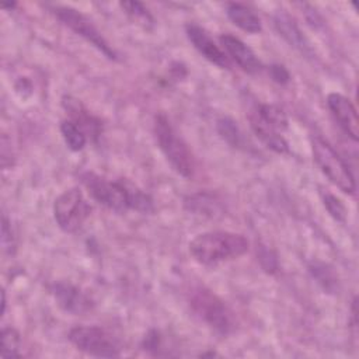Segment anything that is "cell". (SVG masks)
<instances>
[{
	"label": "cell",
	"mask_w": 359,
	"mask_h": 359,
	"mask_svg": "<svg viewBox=\"0 0 359 359\" xmlns=\"http://www.w3.org/2000/svg\"><path fill=\"white\" fill-rule=\"evenodd\" d=\"M81 181L91 198L115 213H125L129 209L140 213L154 210L153 199L128 180H107L94 172H84Z\"/></svg>",
	"instance_id": "obj_1"
},
{
	"label": "cell",
	"mask_w": 359,
	"mask_h": 359,
	"mask_svg": "<svg viewBox=\"0 0 359 359\" xmlns=\"http://www.w3.org/2000/svg\"><path fill=\"white\" fill-rule=\"evenodd\" d=\"M248 240L233 231H205L189 243V252L202 265H216L245 254Z\"/></svg>",
	"instance_id": "obj_2"
},
{
	"label": "cell",
	"mask_w": 359,
	"mask_h": 359,
	"mask_svg": "<svg viewBox=\"0 0 359 359\" xmlns=\"http://www.w3.org/2000/svg\"><path fill=\"white\" fill-rule=\"evenodd\" d=\"M188 302L194 314L222 335L230 334L236 328V317L230 307L212 290L205 286L192 287Z\"/></svg>",
	"instance_id": "obj_3"
},
{
	"label": "cell",
	"mask_w": 359,
	"mask_h": 359,
	"mask_svg": "<svg viewBox=\"0 0 359 359\" xmlns=\"http://www.w3.org/2000/svg\"><path fill=\"white\" fill-rule=\"evenodd\" d=\"M153 132L158 149L171 164V167L181 177L191 178L195 171L192 153L164 114H158L154 118Z\"/></svg>",
	"instance_id": "obj_4"
},
{
	"label": "cell",
	"mask_w": 359,
	"mask_h": 359,
	"mask_svg": "<svg viewBox=\"0 0 359 359\" xmlns=\"http://www.w3.org/2000/svg\"><path fill=\"white\" fill-rule=\"evenodd\" d=\"M313 158L321 172L342 192L353 195L356 185L355 178L344 161V158L335 151V149L323 137L314 136L311 139Z\"/></svg>",
	"instance_id": "obj_5"
},
{
	"label": "cell",
	"mask_w": 359,
	"mask_h": 359,
	"mask_svg": "<svg viewBox=\"0 0 359 359\" xmlns=\"http://www.w3.org/2000/svg\"><path fill=\"white\" fill-rule=\"evenodd\" d=\"M70 342L81 352L97 358H116L121 355L119 341L98 325H79L69 331Z\"/></svg>",
	"instance_id": "obj_6"
},
{
	"label": "cell",
	"mask_w": 359,
	"mask_h": 359,
	"mask_svg": "<svg viewBox=\"0 0 359 359\" xmlns=\"http://www.w3.org/2000/svg\"><path fill=\"white\" fill-rule=\"evenodd\" d=\"M91 213L80 188L74 187L60 194L53 203V217L57 226L66 233L77 231Z\"/></svg>",
	"instance_id": "obj_7"
},
{
	"label": "cell",
	"mask_w": 359,
	"mask_h": 359,
	"mask_svg": "<svg viewBox=\"0 0 359 359\" xmlns=\"http://www.w3.org/2000/svg\"><path fill=\"white\" fill-rule=\"evenodd\" d=\"M55 15L62 21L67 28H70L74 34L84 38L87 42H90L97 50H100L104 56H107L111 60L118 59V53L112 49V46L108 43V41L102 36V34L97 29V27L79 10L73 7H56Z\"/></svg>",
	"instance_id": "obj_8"
},
{
	"label": "cell",
	"mask_w": 359,
	"mask_h": 359,
	"mask_svg": "<svg viewBox=\"0 0 359 359\" xmlns=\"http://www.w3.org/2000/svg\"><path fill=\"white\" fill-rule=\"evenodd\" d=\"M185 34L192 43V46L210 63L229 69L230 67V60L226 55L224 50L219 48V45L215 43V41L210 38V35L199 25L196 24H187L185 25Z\"/></svg>",
	"instance_id": "obj_9"
},
{
	"label": "cell",
	"mask_w": 359,
	"mask_h": 359,
	"mask_svg": "<svg viewBox=\"0 0 359 359\" xmlns=\"http://www.w3.org/2000/svg\"><path fill=\"white\" fill-rule=\"evenodd\" d=\"M57 306L66 313L80 316L90 311L94 306L93 300L77 286L69 282H57L52 287Z\"/></svg>",
	"instance_id": "obj_10"
},
{
	"label": "cell",
	"mask_w": 359,
	"mask_h": 359,
	"mask_svg": "<svg viewBox=\"0 0 359 359\" xmlns=\"http://www.w3.org/2000/svg\"><path fill=\"white\" fill-rule=\"evenodd\" d=\"M327 105L342 130L356 142L359 135V122L356 108L352 101L339 93H331L327 95Z\"/></svg>",
	"instance_id": "obj_11"
},
{
	"label": "cell",
	"mask_w": 359,
	"mask_h": 359,
	"mask_svg": "<svg viewBox=\"0 0 359 359\" xmlns=\"http://www.w3.org/2000/svg\"><path fill=\"white\" fill-rule=\"evenodd\" d=\"M273 24H275V28L279 32V35L290 46L297 49L306 57H313L314 56V49H313L310 41L302 32L299 24L296 22V20L289 13H286L285 10L276 11V14L273 15Z\"/></svg>",
	"instance_id": "obj_12"
},
{
	"label": "cell",
	"mask_w": 359,
	"mask_h": 359,
	"mask_svg": "<svg viewBox=\"0 0 359 359\" xmlns=\"http://www.w3.org/2000/svg\"><path fill=\"white\" fill-rule=\"evenodd\" d=\"M219 41L223 45L227 57L230 56L244 72L255 74L262 70V63L258 60L252 49L247 46L241 39L230 34H223L220 35Z\"/></svg>",
	"instance_id": "obj_13"
},
{
	"label": "cell",
	"mask_w": 359,
	"mask_h": 359,
	"mask_svg": "<svg viewBox=\"0 0 359 359\" xmlns=\"http://www.w3.org/2000/svg\"><path fill=\"white\" fill-rule=\"evenodd\" d=\"M62 104H63L65 109L70 114L72 121L76 122L83 129V132L86 135L90 133V136L94 140L100 136V132H101V122H100V119L93 116L86 109V107L80 102V100H76V98H73L70 95H66V97H63Z\"/></svg>",
	"instance_id": "obj_14"
},
{
	"label": "cell",
	"mask_w": 359,
	"mask_h": 359,
	"mask_svg": "<svg viewBox=\"0 0 359 359\" xmlns=\"http://www.w3.org/2000/svg\"><path fill=\"white\" fill-rule=\"evenodd\" d=\"M248 121L254 133L261 139L262 143H265L266 147H269L278 154L289 153V143L286 142L283 135L276 129H273L272 126L266 125L264 121H261L252 109L248 114Z\"/></svg>",
	"instance_id": "obj_15"
},
{
	"label": "cell",
	"mask_w": 359,
	"mask_h": 359,
	"mask_svg": "<svg viewBox=\"0 0 359 359\" xmlns=\"http://www.w3.org/2000/svg\"><path fill=\"white\" fill-rule=\"evenodd\" d=\"M226 13L230 21L243 31L248 34H258L262 31L259 17L247 6L240 3H229L226 6Z\"/></svg>",
	"instance_id": "obj_16"
},
{
	"label": "cell",
	"mask_w": 359,
	"mask_h": 359,
	"mask_svg": "<svg viewBox=\"0 0 359 359\" xmlns=\"http://www.w3.org/2000/svg\"><path fill=\"white\" fill-rule=\"evenodd\" d=\"M184 206L189 212L206 217H216L220 216L223 212L220 201L209 192H196L187 196L184 201Z\"/></svg>",
	"instance_id": "obj_17"
},
{
	"label": "cell",
	"mask_w": 359,
	"mask_h": 359,
	"mask_svg": "<svg viewBox=\"0 0 359 359\" xmlns=\"http://www.w3.org/2000/svg\"><path fill=\"white\" fill-rule=\"evenodd\" d=\"M309 272L311 273L313 279L321 286V289L327 293H335L339 287L338 275L335 273L334 268L325 262L314 261L309 265Z\"/></svg>",
	"instance_id": "obj_18"
},
{
	"label": "cell",
	"mask_w": 359,
	"mask_h": 359,
	"mask_svg": "<svg viewBox=\"0 0 359 359\" xmlns=\"http://www.w3.org/2000/svg\"><path fill=\"white\" fill-rule=\"evenodd\" d=\"M252 111L266 125L283 133L287 129V116L285 111L275 104H257Z\"/></svg>",
	"instance_id": "obj_19"
},
{
	"label": "cell",
	"mask_w": 359,
	"mask_h": 359,
	"mask_svg": "<svg viewBox=\"0 0 359 359\" xmlns=\"http://www.w3.org/2000/svg\"><path fill=\"white\" fill-rule=\"evenodd\" d=\"M60 133L66 146L72 151H80L84 149L87 143V135L72 119H65L60 122Z\"/></svg>",
	"instance_id": "obj_20"
},
{
	"label": "cell",
	"mask_w": 359,
	"mask_h": 359,
	"mask_svg": "<svg viewBox=\"0 0 359 359\" xmlns=\"http://www.w3.org/2000/svg\"><path fill=\"white\" fill-rule=\"evenodd\" d=\"M21 346V338L17 330L13 327H4L1 330V349L0 356L3 359H11V358H20Z\"/></svg>",
	"instance_id": "obj_21"
},
{
	"label": "cell",
	"mask_w": 359,
	"mask_h": 359,
	"mask_svg": "<svg viewBox=\"0 0 359 359\" xmlns=\"http://www.w3.org/2000/svg\"><path fill=\"white\" fill-rule=\"evenodd\" d=\"M216 129L220 137L230 144L231 147H240L243 142V135L237 126V123L229 118V116H222L216 121Z\"/></svg>",
	"instance_id": "obj_22"
},
{
	"label": "cell",
	"mask_w": 359,
	"mask_h": 359,
	"mask_svg": "<svg viewBox=\"0 0 359 359\" xmlns=\"http://www.w3.org/2000/svg\"><path fill=\"white\" fill-rule=\"evenodd\" d=\"M321 199H323L325 209L328 210L330 216L334 220H337L339 223L346 222V208L335 195H332L330 192H321Z\"/></svg>",
	"instance_id": "obj_23"
},
{
	"label": "cell",
	"mask_w": 359,
	"mask_h": 359,
	"mask_svg": "<svg viewBox=\"0 0 359 359\" xmlns=\"http://www.w3.org/2000/svg\"><path fill=\"white\" fill-rule=\"evenodd\" d=\"M119 6L132 18L140 20V21H143L146 24L147 22H153V17L149 13V10L144 7L143 3H140V1H121Z\"/></svg>",
	"instance_id": "obj_24"
},
{
	"label": "cell",
	"mask_w": 359,
	"mask_h": 359,
	"mask_svg": "<svg viewBox=\"0 0 359 359\" xmlns=\"http://www.w3.org/2000/svg\"><path fill=\"white\" fill-rule=\"evenodd\" d=\"M258 259H259V264H261V266L264 268L265 272L273 273L278 269L276 255L271 250H268L265 247H261L259 252H258Z\"/></svg>",
	"instance_id": "obj_25"
},
{
	"label": "cell",
	"mask_w": 359,
	"mask_h": 359,
	"mask_svg": "<svg viewBox=\"0 0 359 359\" xmlns=\"http://www.w3.org/2000/svg\"><path fill=\"white\" fill-rule=\"evenodd\" d=\"M1 245L6 252H8V254L14 252V248H15L14 234H13L10 222L6 216H3V224H1Z\"/></svg>",
	"instance_id": "obj_26"
},
{
	"label": "cell",
	"mask_w": 359,
	"mask_h": 359,
	"mask_svg": "<svg viewBox=\"0 0 359 359\" xmlns=\"http://www.w3.org/2000/svg\"><path fill=\"white\" fill-rule=\"evenodd\" d=\"M161 346V341H160V334L156 330H150L146 335L144 339L142 342V348H144L149 352H156L160 349Z\"/></svg>",
	"instance_id": "obj_27"
},
{
	"label": "cell",
	"mask_w": 359,
	"mask_h": 359,
	"mask_svg": "<svg viewBox=\"0 0 359 359\" xmlns=\"http://www.w3.org/2000/svg\"><path fill=\"white\" fill-rule=\"evenodd\" d=\"M269 76L278 84H286L290 80V74H289V72L286 70V67L283 65H271L269 66Z\"/></svg>",
	"instance_id": "obj_28"
},
{
	"label": "cell",
	"mask_w": 359,
	"mask_h": 359,
	"mask_svg": "<svg viewBox=\"0 0 359 359\" xmlns=\"http://www.w3.org/2000/svg\"><path fill=\"white\" fill-rule=\"evenodd\" d=\"M4 311H6V293L3 290L1 292V316L4 314Z\"/></svg>",
	"instance_id": "obj_29"
},
{
	"label": "cell",
	"mask_w": 359,
	"mask_h": 359,
	"mask_svg": "<svg viewBox=\"0 0 359 359\" xmlns=\"http://www.w3.org/2000/svg\"><path fill=\"white\" fill-rule=\"evenodd\" d=\"M15 6H17V3H3V4H1V7H3L4 10H13Z\"/></svg>",
	"instance_id": "obj_30"
}]
</instances>
